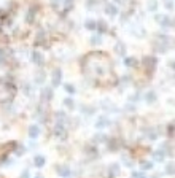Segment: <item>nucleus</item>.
Segmentation results:
<instances>
[{
    "label": "nucleus",
    "mask_w": 175,
    "mask_h": 178,
    "mask_svg": "<svg viewBox=\"0 0 175 178\" xmlns=\"http://www.w3.org/2000/svg\"><path fill=\"white\" fill-rule=\"evenodd\" d=\"M61 78H62L61 68H56L53 72V84H54V86H59V84H61Z\"/></svg>",
    "instance_id": "1"
},
{
    "label": "nucleus",
    "mask_w": 175,
    "mask_h": 178,
    "mask_svg": "<svg viewBox=\"0 0 175 178\" xmlns=\"http://www.w3.org/2000/svg\"><path fill=\"white\" fill-rule=\"evenodd\" d=\"M51 97H53V89L51 88H45L43 91H41V99H43L45 102L51 100Z\"/></svg>",
    "instance_id": "2"
},
{
    "label": "nucleus",
    "mask_w": 175,
    "mask_h": 178,
    "mask_svg": "<svg viewBox=\"0 0 175 178\" xmlns=\"http://www.w3.org/2000/svg\"><path fill=\"white\" fill-rule=\"evenodd\" d=\"M32 59H33V62L37 64V65H41V64H43V56H41L38 51H33L32 53Z\"/></svg>",
    "instance_id": "3"
},
{
    "label": "nucleus",
    "mask_w": 175,
    "mask_h": 178,
    "mask_svg": "<svg viewBox=\"0 0 175 178\" xmlns=\"http://www.w3.org/2000/svg\"><path fill=\"white\" fill-rule=\"evenodd\" d=\"M143 62H145V65L151 70L153 67H155V62H156V59H155V58H151V56H146V58L143 59Z\"/></svg>",
    "instance_id": "4"
},
{
    "label": "nucleus",
    "mask_w": 175,
    "mask_h": 178,
    "mask_svg": "<svg viewBox=\"0 0 175 178\" xmlns=\"http://www.w3.org/2000/svg\"><path fill=\"white\" fill-rule=\"evenodd\" d=\"M38 134H40V127L38 126H30V129H29V135H30V137L32 138H37Z\"/></svg>",
    "instance_id": "5"
},
{
    "label": "nucleus",
    "mask_w": 175,
    "mask_h": 178,
    "mask_svg": "<svg viewBox=\"0 0 175 178\" xmlns=\"http://www.w3.org/2000/svg\"><path fill=\"white\" fill-rule=\"evenodd\" d=\"M118 172H120V166H118V164H113V166L110 167V170H108V175H110V178H115Z\"/></svg>",
    "instance_id": "6"
},
{
    "label": "nucleus",
    "mask_w": 175,
    "mask_h": 178,
    "mask_svg": "<svg viewBox=\"0 0 175 178\" xmlns=\"http://www.w3.org/2000/svg\"><path fill=\"white\" fill-rule=\"evenodd\" d=\"M33 164H35V167H43L45 166V158L43 156H35Z\"/></svg>",
    "instance_id": "7"
},
{
    "label": "nucleus",
    "mask_w": 175,
    "mask_h": 178,
    "mask_svg": "<svg viewBox=\"0 0 175 178\" xmlns=\"http://www.w3.org/2000/svg\"><path fill=\"white\" fill-rule=\"evenodd\" d=\"M58 173L62 175V176H68L70 170H68V167H65V166H58Z\"/></svg>",
    "instance_id": "8"
},
{
    "label": "nucleus",
    "mask_w": 175,
    "mask_h": 178,
    "mask_svg": "<svg viewBox=\"0 0 175 178\" xmlns=\"http://www.w3.org/2000/svg\"><path fill=\"white\" fill-rule=\"evenodd\" d=\"M105 11H107L108 15H111V16H113V15H116V13H118L116 6H115V5H111V3H108L107 6H105Z\"/></svg>",
    "instance_id": "9"
},
{
    "label": "nucleus",
    "mask_w": 175,
    "mask_h": 178,
    "mask_svg": "<svg viewBox=\"0 0 175 178\" xmlns=\"http://www.w3.org/2000/svg\"><path fill=\"white\" fill-rule=\"evenodd\" d=\"M54 134L58 135V137H65V132H64V127H62L61 124L59 126H56V129H54Z\"/></svg>",
    "instance_id": "10"
},
{
    "label": "nucleus",
    "mask_w": 175,
    "mask_h": 178,
    "mask_svg": "<svg viewBox=\"0 0 175 178\" xmlns=\"http://www.w3.org/2000/svg\"><path fill=\"white\" fill-rule=\"evenodd\" d=\"M126 65H128V67H135L137 65V59H134V58L126 59Z\"/></svg>",
    "instance_id": "11"
},
{
    "label": "nucleus",
    "mask_w": 175,
    "mask_h": 178,
    "mask_svg": "<svg viewBox=\"0 0 175 178\" xmlns=\"http://www.w3.org/2000/svg\"><path fill=\"white\" fill-rule=\"evenodd\" d=\"M155 99H156V94H155V92H153V91H150L148 94H146V100H148L150 103H153V102H155Z\"/></svg>",
    "instance_id": "12"
},
{
    "label": "nucleus",
    "mask_w": 175,
    "mask_h": 178,
    "mask_svg": "<svg viewBox=\"0 0 175 178\" xmlns=\"http://www.w3.org/2000/svg\"><path fill=\"white\" fill-rule=\"evenodd\" d=\"M35 10H37V6H33L32 10H29V15H27V21H29V23H32V21H33V16H35Z\"/></svg>",
    "instance_id": "13"
},
{
    "label": "nucleus",
    "mask_w": 175,
    "mask_h": 178,
    "mask_svg": "<svg viewBox=\"0 0 175 178\" xmlns=\"http://www.w3.org/2000/svg\"><path fill=\"white\" fill-rule=\"evenodd\" d=\"M142 169H143V170H150V169H153V164L148 162V161H143V162H142Z\"/></svg>",
    "instance_id": "14"
},
{
    "label": "nucleus",
    "mask_w": 175,
    "mask_h": 178,
    "mask_svg": "<svg viewBox=\"0 0 175 178\" xmlns=\"http://www.w3.org/2000/svg\"><path fill=\"white\" fill-rule=\"evenodd\" d=\"M64 105L67 106V108H70V110H72L73 106H75V105H73V100H72V99H65V100H64Z\"/></svg>",
    "instance_id": "15"
},
{
    "label": "nucleus",
    "mask_w": 175,
    "mask_h": 178,
    "mask_svg": "<svg viewBox=\"0 0 175 178\" xmlns=\"http://www.w3.org/2000/svg\"><path fill=\"white\" fill-rule=\"evenodd\" d=\"M155 159H156V161H163V159H164V153H163V151H156V153H155Z\"/></svg>",
    "instance_id": "16"
},
{
    "label": "nucleus",
    "mask_w": 175,
    "mask_h": 178,
    "mask_svg": "<svg viewBox=\"0 0 175 178\" xmlns=\"http://www.w3.org/2000/svg\"><path fill=\"white\" fill-rule=\"evenodd\" d=\"M105 124H108L107 118H100L99 121H97V127H102V126H105Z\"/></svg>",
    "instance_id": "17"
},
{
    "label": "nucleus",
    "mask_w": 175,
    "mask_h": 178,
    "mask_svg": "<svg viewBox=\"0 0 175 178\" xmlns=\"http://www.w3.org/2000/svg\"><path fill=\"white\" fill-rule=\"evenodd\" d=\"M86 27H88V29H91V30H93V29H96V23H94V21H86Z\"/></svg>",
    "instance_id": "18"
},
{
    "label": "nucleus",
    "mask_w": 175,
    "mask_h": 178,
    "mask_svg": "<svg viewBox=\"0 0 175 178\" xmlns=\"http://www.w3.org/2000/svg\"><path fill=\"white\" fill-rule=\"evenodd\" d=\"M65 91L70 92V94H73V92H75V88L72 86V84H65Z\"/></svg>",
    "instance_id": "19"
},
{
    "label": "nucleus",
    "mask_w": 175,
    "mask_h": 178,
    "mask_svg": "<svg viewBox=\"0 0 175 178\" xmlns=\"http://www.w3.org/2000/svg\"><path fill=\"white\" fill-rule=\"evenodd\" d=\"M108 146H110V149H116V148H118V145H116L115 140H110V145H108Z\"/></svg>",
    "instance_id": "20"
},
{
    "label": "nucleus",
    "mask_w": 175,
    "mask_h": 178,
    "mask_svg": "<svg viewBox=\"0 0 175 178\" xmlns=\"http://www.w3.org/2000/svg\"><path fill=\"white\" fill-rule=\"evenodd\" d=\"M56 116H58V119H59V121H64V119H65V116H64V113H62V111L56 113Z\"/></svg>",
    "instance_id": "21"
},
{
    "label": "nucleus",
    "mask_w": 175,
    "mask_h": 178,
    "mask_svg": "<svg viewBox=\"0 0 175 178\" xmlns=\"http://www.w3.org/2000/svg\"><path fill=\"white\" fill-rule=\"evenodd\" d=\"M166 170H167V173H170V175H172V173H173V164H169Z\"/></svg>",
    "instance_id": "22"
},
{
    "label": "nucleus",
    "mask_w": 175,
    "mask_h": 178,
    "mask_svg": "<svg viewBox=\"0 0 175 178\" xmlns=\"http://www.w3.org/2000/svg\"><path fill=\"white\" fill-rule=\"evenodd\" d=\"M45 80V73H38V76H37V83H41Z\"/></svg>",
    "instance_id": "23"
},
{
    "label": "nucleus",
    "mask_w": 175,
    "mask_h": 178,
    "mask_svg": "<svg viewBox=\"0 0 175 178\" xmlns=\"http://www.w3.org/2000/svg\"><path fill=\"white\" fill-rule=\"evenodd\" d=\"M116 49H118V53H120V54H124V46L123 45H118Z\"/></svg>",
    "instance_id": "24"
},
{
    "label": "nucleus",
    "mask_w": 175,
    "mask_h": 178,
    "mask_svg": "<svg viewBox=\"0 0 175 178\" xmlns=\"http://www.w3.org/2000/svg\"><path fill=\"white\" fill-rule=\"evenodd\" d=\"M167 132H169V135L172 137V135H173V124H170V126H169V129H167Z\"/></svg>",
    "instance_id": "25"
},
{
    "label": "nucleus",
    "mask_w": 175,
    "mask_h": 178,
    "mask_svg": "<svg viewBox=\"0 0 175 178\" xmlns=\"http://www.w3.org/2000/svg\"><path fill=\"white\" fill-rule=\"evenodd\" d=\"M93 5H94V6L97 5V0H89V2H88V6L91 8V6H93Z\"/></svg>",
    "instance_id": "26"
},
{
    "label": "nucleus",
    "mask_w": 175,
    "mask_h": 178,
    "mask_svg": "<svg viewBox=\"0 0 175 178\" xmlns=\"http://www.w3.org/2000/svg\"><path fill=\"white\" fill-rule=\"evenodd\" d=\"M132 176H134V178H145V176H143V173H138V172L132 173Z\"/></svg>",
    "instance_id": "27"
},
{
    "label": "nucleus",
    "mask_w": 175,
    "mask_h": 178,
    "mask_svg": "<svg viewBox=\"0 0 175 178\" xmlns=\"http://www.w3.org/2000/svg\"><path fill=\"white\" fill-rule=\"evenodd\" d=\"M99 26H100V27H99V29H100L102 32H105V30H107V26H105L103 23H99Z\"/></svg>",
    "instance_id": "28"
},
{
    "label": "nucleus",
    "mask_w": 175,
    "mask_h": 178,
    "mask_svg": "<svg viewBox=\"0 0 175 178\" xmlns=\"http://www.w3.org/2000/svg\"><path fill=\"white\" fill-rule=\"evenodd\" d=\"M21 178H29V170H24L23 175H21Z\"/></svg>",
    "instance_id": "29"
},
{
    "label": "nucleus",
    "mask_w": 175,
    "mask_h": 178,
    "mask_svg": "<svg viewBox=\"0 0 175 178\" xmlns=\"http://www.w3.org/2000/svg\"><path fill=\"white\" fill-rule=\"evenodd\" d=\"M93 43H100V37H93Z\"/></svg>",
    "instance_id": "30"
},
{
    "label": "nucleus",
    "mask_w": 175,
    "mask_h": 178,
    "mask_svg": "<svg viewBox=\"0 0 175 178\" xmlns=\"http://www.w3.org/2000/svg\"><path fill=\"white\" fill-rule=\"evenodd\" d=\"M150 8L155 10V8H156V2H150Z\"/></svg>",
    "instance_id": "31"
},
{
    "label": "nucleus",
    "mask_w": 175,
    "mask_h": 178,
    "mask_svg": "<svg viewBox=\"0 0 175 178\" xmlns=\"http://www.w3.org/2000/svg\"><path fill=\"white\" fill-rule=\"evenodd\" d=\"M2 61H3V49H0V64H2Z\"/></svg>",
    "instance_id": "32"
},
{
    "label": "nucleus",
    "mask_w": 175,
    "mask_h": 178,
    "mask_svg": "<svg viewBox=\"0 0 175 178\" xmlns=\"http://www.w3.org/2000/svg\"><path fill=\"white\" fill-rule=\"evenodd\" d=\"M51 2H53V5H58V3L61 2V0H51Z\"/></svg>",
    "instance_id": "33"
},
{
    "label": "nucleus",
    "mask_w": 175,
    "mask_h": 178,
    "mask_svg": "<svg viewBox=\"0 0 175 178\" xmlns=\"http://www.w3.org/2000/svg\"><path fill=\"white\" fill-rule=\"evenodd\" d=\"M35 178H43V176H41V175H37V176H35Z\"/></svg>",
    "instance_id": "34"
},
{
    "label": "nucleus",
    "mask_w": 175,
    "mask_h": 178,
    "mask_svg": "<svg viewBox=\"0 0 175 178\" xmlns=\"http://www.w3.org/2000/svg\"><path fill=\"white\" fill-rule=\"evenodd\" d=\"M116 2H120V3H123V2H124V0H116Z\"/></svg>",
    "instance_id": "35"
}]
</instances>
